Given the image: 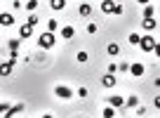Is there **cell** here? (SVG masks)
<instances>
[{
	"label": "cell",
	"instance_id": "obj_1",
	"mask_svg": "<svg viewBox=\"0 0 160 118\" xmlns=\"http://www.w3.org/2000/svg\"><path fill=\"white\" fill-rule=\"evenodd\" d=\"M139 47L144 50V52H155L158 50V40L153 38V35H139Z\"/></svg>",
	"mask_w": 160,
	"mask_h": 118
},
{
	"label": "cell",
	"instance_id": "obj_2",
	"mask_svg": "<svg viewBox=\"0 0 160 118\" xmlns=\"http://www.w3.org/2000/svg\"><path fill=\"white\" fill-rule=\"evenodd\" d=\"M101 12L104 14H122V5H118L113 0H104L101 3Z\"/></svg>",
	"mask_w": 160,
	"mask_h": 118
},
{
	"label": "cell",
	"instance_id": "obj_3",
	"mask_svg": "<svg viewBox=\"0 0 160 118\" xmlns=\"http://www.w3.org/2000/svg\"><path fill=\"white\" fill-rule=\"evenodd\" d=\"M54 43H57V38H54V33H50V31H45V33L38 38V45L42 50H52V47H54Z\"/></svg>",
	"mask_w": 160,
	"mask_h": 118
},
{
	"label": "cell",
	"instance_id": "obj_4",
	"mask_svg": "<svg viewBox=\"0 0 160 118\" xmlns=\"http://www.w3.org/2000/svg\"><path fill=\"white\" fill-rule=\"evenodd\" d=\"M54 97H59V99H71V97H75V92L71 88H66V85H57L54 88Z\"/></svg>",
	"mask_w": 160,
	"mask_h": 118
},
{
	"label": "cell",
	"instance_id": "obj_5",
	"mask_svg": "<svg viewBox=\"0 0 160 118\" xmlns=\"http://www.w3.org/2000/svg\"><path fill=\"white\" fill-rule=\"evenodd\" d=\"M106 99H108V106H113V109L125 106V97H122V94H111V97H106Z\"/></svg>",
	"mask_w": 160,
	"mask_h": 118
},
{
	"label": "cell",
	"instance_id": "obj_6",
	"mask_svg": "<svg viewBox=\"0 0 160 118\" xmlns=\"http://www.w3.org/2000/svg\"><path fill=\"white\" fill-rule=\"evenodd\" d=\"M127 71H130V73L134 76V78H141L146 69H144V64H139V62H134V64H130V69H127Z\"/></svg>",
	"mask_w": 160,
	"mask_h": 118
},
{
	"label": "cell",
	"instance_id": "obj_7",
	"mask_svg": "<svg viewBox=\"0 0 160 118\" xmlns=\"http://www.w3.org/2000/svg\"><path fill=\"white\" fill-rule=\"evenodd\" d=\"M12 24H14V14L2 12V14H0V26H12Z\"/></svg>",
	"mask_w": 160,
	"mask_h": 118
},
{
	"label": "cell",
	"instance_id": "obj_8",
	"mask_svg": "<svg viewBox=\"0 0 160 118\" xmlns=\"http://www.w3.org/2000/svg\"><path fill=\"white\" fill-rule=\"evenodd\" d=\"M31 33H33V26L21 24V29H19V38H21V40H26V38H31Z\"/></svg>",
	"mask_w": 160,
	"mask_h": 118
},
{
	"label": "cell",
	"instance_id": "obj_9",
	"mask_svg": "<svg viewBox=\"0 0 160 118\" xmlns=\"http://www.w3.org/2000/svg\"><path fill=\"white\" fill-rule=\"evenodd\" d=\"M78 14L80 17H92V5L90 3H82V5L78 7Z\"/></svg>",
	"mask_w": 160,
	"mask_h": 118
},
{
	"label": "cell",
	"instance_id": "obj_10",
	"mask_svg": "<svg viewBox=\"0 0 160 118\" xmlns=\"http://www.w3.org/2000/svg\"><path fill=\"white\" fill-rule=\"evenodd\" d=\"M61 38H64V40L75 38V29H73V26H64V29H61Z\"/></svg>",
	"mask_w": 160,
	"mask_h": 118
},
{
	"label": "cell",
	"instance_id": "obj_11",
	"mask_svg": "<svg viewBox=\"0 0 160 118\" xmlns=\"http://www.w3.org/2000/svg\"><path fill=\"white\" fill-rule=\"evenodd\" d=\"M101 85H104V88H113L115 85V73H106L104 78H101Z\"/></svg>",
	"mask_w": 160,
	"mask_h": 118
},
{
	"label": "cell",
	"instance_id": "obj_12",
	"mask_svg": "<svg viewBox=\"0 0 160 118\" xmlns=\"http://www.w3.org/2000/svg\"><path fill=\"white\" fill-rule=\"evenodd\" d=\"M21 111H24V104H14V106H10V109L5 111V116H7V118H12L14 113H21Z\"/></svg>",
	"mask_w": 160,
	"mask_h": 118
},
{
	"label": "cell",
	"instance_id": "obj_13",
	"mask_svg": "<svg viewBox=\"0 0 160 118\" xmlns=\"http://www.w3.org/2000/svg\"><path fill=\"white\" fill-rule=\"evenodd\" d=\"M141 26H144V31H153L155 26H158V19H155V17H153V19H144Z\"/></svg>",
	"mask_w": 160,
	"mask_h": 118
},
{
	"label": "cell",
	"instance_id": "obj_14",
	"mask_svg": "<svg viewBox=\"0 0 160 118\" xmlns=\"http://www.w3.org/2000/svg\"><path fill=\"white\" fill-rule=\"evenodd\" d=\"M155 17V7L153 5H144V19H153Z\"/></svg>",
	"mask_w": 160,
	"mask_h": 118
},
{
	"label": "cell",
	"instance_id": "obj_15",
	"mask_svg": "<svg viewBox=\"0 0 160 118\" xmlns=\"http://www.w3.org/2000/svg\"><path fill=\"white\" fill-rule=\"evenodd\" d=\"M125 104H127V106H130V109H134V106H139V97H137V94H130V97H127V99H125Z\"/></svg>",
	"mask_w": 160,
	"mask_h": 118
},
{
	"label": "cell",
	"instance_id": "obj_16",
	"mask_svg": "<svg viewBox=\"0 0 160 118\" xmlns=\"http://www.w3.org/2000/svg\"><path fill=\"white\" fill-rule=\"evenodd\" d=\"M75 59H78L80 64H87V62H90V54H87V52H85V50H80V52H78V54H75Z\"/></svg>",
	"mask_w": 160,
	"mask_h": 118
},
{
	"label": "cell",
	"instance_id": "obj_17",
	"mask_svg": "<svg viewBox=\"0 0 160 118\" xmlns=\"http://www.w3.org/2000/svg\"><path fill=\"white\" fill-rule=\"evenodd\" d=\"M50 5H52V10H64L66 0H50Z\"/></svg>",
	"mask_w": 160,
	"mask_h": 118
},
{
	"label": "cell",
	"instance_id": "obj_18",
	"mask_svg": "<svg viewBox=\"0 0 160 118\" xmlns=\"http://www.w3.org/2000/svg\"><path fill=\"white\" fill-rule=\"evenodd\" d=\"M106 50H108L111 57H115V54L120 52V45H118V43H108V47H106Z\"/></svg>",
	"mask_w": 160,
	"mask_h": 118
},
{
	"label": "cell",
	"instance_id": "obj_19",
	"mask_svg": "<svg viewBox=\"0 0 160 118\" xmlns=\"http://www.w3.org/2000/svg\"><path fill=\"white\" fill-rule=\"evenodd\" d=\"M101 118H115V109L113 106H106L104 111H101Z\"/></svg>",
	"mask_w": 160,
	"mask_h": 118
},
{
	"label": "cell",
	"instance_id": "obj_20",
	"mask_svg": "<svg viewBox=\"0 0 160 118\" xmlns=\"http://www.w3.org/2000/svg\"><path fill=\"white\" fill-rule=\"evenodd\" d=\"M57 29H59V21H57V19H50V21H47V31H50V33H54Z\"/></svg>",
	"mask_w": 160,
	"mask_h": 118
},
{
	"label": "cell",
	"instance_id": "obj_21",
	"mask_svg": "<svg viewBox=\"0 0 160 118\" xmlns=\"http://www.w3.org/2000/svg\"><path fill=\"white\" fill-rule=\"evenodd\" d=\"M19 45H21V38H19V40L12 38V40H10V52H17V50H19Z\"/></svg>",
	"mask_w": 160,
	"mask_h": 118
},
{
	"label": "cell",
	"instance_id": "obj_22",
	"mask_svg": "<svg viewBox=\"0 0 160 118\" xmlns=\"http://www.w3.org/2000/svg\"><path fill=\"white\" fill-rule=\"evenodd\" d=\"M38 17H35V12H31V17H28V19H26V24H28V26H33V29H35V24H38Z\"/></svg>",
	"mask_w": 160,
	"mask_h": 118
},
{
	"label": "cell",
	"instance_id": "obj_23",
	"mask_svg": "<svg viewBox=\"0 0 160 118\" xmlns=\"http://www.w3.org/2000/svg\"><path fill=\"white\" fill-rule=\"evenodd\" d=\"M127 43L130 45H139V33H130L127 35Z\"/></svg>",
	"mask_w": 160,
	"mask_h": 118
},
{
	"label": "cell",
	"instance_id": "obj_24",
	"mask_svg": "<svg viewBox=\"0 0 160 118\" xmlns=\"http://www.w3.org/2000/svg\"><path fill=\"white\" fill-rule=\"evenodd\" d=\"M35 7H38V0H28V3H26V10L28 12H35Z\"/></svg>",
	"mask_w": 160,
	"mask_h": 118
},
{
	"label": "cell",
	"instance_id": "obj_25",
	"mask_svg": "<svg viewBox=\"0 0 160 118\" xmlns=\"http://www.w3.org/2000/svg\"><path fill=\"white\" fill-rule=\"evenodd\" d=\"M87 33H97V24L94 21H87Z\"/></svg>",
	"mask_w": 160,
	"mask_h": 118
},
{
	"label": "cell",
	"instance_id": "obj_26",
	"mask_svg": "<svg viewBox=\"0 0 160 118\" xmlns=\"http://www.w3.org/2000/svg\"><path fill=\"white\" fill-rule=\"evenodd\" d=\"M75 94H78V97H87V88H78Z\"/></svg>",
	"mask_w": 160,
	"mask_h": 118
},
{
	"label": "cell",
	"instance_id": "obj_27",
	"mask_svg": "<svg viewBox=\"0 0 160 118\" xmlns=\"http://www.w3.org/2000/svg\"><path fill=\"white\" fill-rule=\"evenodd\" d=\"M127 69H130V64H127V62H122V64H118V71H122V73H125Z\"/></svg>",
	"mask_w": 160,
	"mask_h": 118
},
{
	"label": "cell",
	"instance_id": "obj_28",
	"mask_svg": "<svg viewBox=\"0 0 160 118\" xmlns=\"http://www.w3.org/2000/svg\"><path fill=\"white\" fill-rule=\"evenodd\" d=\"M7 109H10V104H0V116H5Z\"/></svg>",
	"mask_w": 160,
	"mask_h": 118
},
{
	"label": "cell",
	"instance_id": "obj_29",
	"mask_svg": "<svg viewBox=\"0 0 160 118\" xmlns=\"http://www.w3.org/2000/svg\"><path fill=\"white\" fill-rule=\"evenodd\" d=\"M146 113V106H137V116H144Z\"/></svg>",
	"mask_w": 160,
	"mask_h": 118
},
{
	"label": "cell",
	"instance_id": "obj_30",
	"mask_svg": "<svg viewBox=\"0 0 160 118\" xmlns=\"http://www.w3.org/2000/svg\"><path fill=\"white\" fill-rule=\"evenodd\" d=\"M115 71H118V64H115V62H113V64L108 66V73H115Z\"/></svg>",
	"mask_w": 160,
	"mask_h": 118
},
{
	"label": "cell",
	"instance_id": "obj_31",
	"mask_svg": "<svg viewBox=\"0 0 160 118\" xmlns=\"http://www.w3.org/2000/svg\"><path fill=\"white\" fill-rule=\"evenodd\" d=\"M137 3H141V5H148V3H151V0H137Z\"/></svg>",
	"mask_w": 160,
	"mask_h": 118
},
{
	"label": "cell",
	"instance_id": "obj_32",
	"mask_svg": "<svg viewBox=\"0 0 160 118\" xmlns=\"http://www.w3.org/2000/svg\"><path fill=\"white\" fill-rule=\"evenodd\" d=\"M42 118H54V116H52V113H45V116H42Z\"/></svg>",
	"mask_w": 160,
	"mask_h": 118
},
{
	"label": "cell",
	"instance_id": "obj_33",
	"mask_svg": "<svg viewBox=\"0 0 160 118\" xmlns=\"http://www.w3.org/2000/svg\"><path fill=\"white\" fill-rule=\"evenodd\" d=\"M113 3H118V5H120V3H122V0H113Z\"/></svg>",
	"mask_w": 160,
	"mask_h": 118
},
{
	"label": "cell",
	"instance_id": "obj_34",
	"mask_svg": "<svg viewBox=\"0 0 160 118\" xmlns=\"http://www.w3.org/2000/svg\"><path fill=\"white\" fill-rule=\"evenodd\" d=\"M132 118H137V116H132Z\"/></svg>",
	"mask_w": 160,
	"mask_h": 118
}]
</instances>
